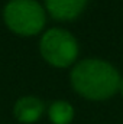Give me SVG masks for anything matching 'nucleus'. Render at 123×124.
<instances>
[{
	"label": "nucleus",
	"instance_id": "nucleus-1",
	"mask_svg": "<svg viewBox=\"0 0 123 124\" xmlns=\"http://www.w3.org/2000/svg\"><path fill=\"white\" fill-rule=\"evenodd\" d=\"M72 88L91 101L109 100L119 91V71L107 61L90 58L78 62L70 75Z\"/></svg>",
	"mask_w": 123,
	"mask_h": 124
},
{
	"label": "nucleus",
	"instance_id": "nucleus-2",
	"mask_svg": "<svg viewBox=\"0 0 123 124\" xmlns=\"http://www.w3.org/2000/svg\"><path fill=\"white\" fill-rule=\"evenodd\" d=\"M6 26L20 36H33L44 29L45 9L36 0H10L3 9Z\"/></svg>",
	"mask_w": 123,
	"mask_h": 124
},
{
	"label": "nucleus",
	"instance_id": "nucleus-3",
	"mask_svg": "<svg viewBox=\"0 0 123 124\" xmlns=\"http://www.w3.org/2000/svg\"><path fill=\"white\" fill-rule=\"evenodd\" d=\"M39 51L42 58L49 65L55 68H65L77 59L78 43L72 33L65 29L54 28L42 35Z\"/></svg>",
	"mask_w": 123,
	"mask_h": 124
},
{
	"label": "nucleus",
	"instance_id": "nucleus-4",
	"mask_svg": "<svg viewBox=\"0 0 123 124\" xmlns=\"http://www.w3.org/2000/svg\"><path fill=\"white\" fill-rule=\"evenodd\" d=\"M45 111V104L35 95H25L15 102L13 114L18 121L23 124L36 123Z\"/></svg>",
	"mask_w": 123,
	"mask_h": 124
},
{
	"label": "nucleus",
	"instance_id": "nucleus-5",
	"mask_svg": "<svg viewBox=\"0 0 123 124\" xmlns=\"http://www.w3.org/2000/svg\"><path fill=\"white\" fill-rule=\"evenodd\" d=\"M48 13L57 20H74L86 9L88 0H44Z\"/></svg>",
	"mask_w": 123,
	"mask_h": 124
},
{
	"label": "nucleus",
	"instance_id": "nucleus-6",
	"mask_svg": "<svg viewBox=\"0 0 123 124\" xmlns=\"http://www.w3.org/2000/svg\"><path fill=\"white\" fill-rule=\"evenodd\" d=\"M48 117L52 124H70L74 118V108L68 101H55L48 108Z\"/></svg>",
	"mask_w": 123,
	"mask_h": 124
},
{
	"label": "nucleus",
	"instance_id": "nucleus-7",
	"mask_svg": "<svg viewBox=\"0 0 123 124\" xmlns=\"http://www.w3.org/2000/svg\"><path fill=\"white\" fill-rule=\"evenodd\" d=\"M119 91L122 93V95H123V78L120 79V85H119Z\"/></svg>",
	"mask_w": 123,
	"mask_h": 124
}]
</instances>
